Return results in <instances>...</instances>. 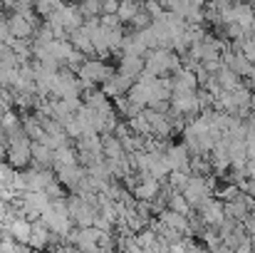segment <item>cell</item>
Listing matches in <instances>:
<instances>
[{
	"mask_svg": "<svg viewBox=\"0 0 255 253\" xmlns=\"http://www.w3.org/2000/svg\"><path fill=\"white\" fill-rule=\"evenodd\" d=\"M253 206H255L253 196H248V194L241 191L236 199L223 201V214H226V219H233V221H241V224H243V219L253 211Z\"/></svg>",
	"mask_w": 255,
	"mask_h": 253,
	"instance_id": "cell-5",
	"label": "cell"
},
{
	"mask_svg": "<svg viewBox=\"0 0 255 253\" xmlns=\"http://www.w3.org/2000/svg\"><path fill=\"white\" fill-rule=\"evenodd\" d=\"M144 117H146V122H149V129H151V137H156V139H164V142H173V129H171V122L166 114H159V112H154V109H149V107H144Z\"/></svg>",
	"mask_w": 255,
	"mask_h": 253,
	"instance_id": "cell-6",
	"label": "cell"
},
{
	"mask_svg": "<svg viewBox=\"0 0 255 253\" xmlns=\"http://www.w3.org/2000/svg\"><path fill=\"white\" fill-rule=\"evenodd\" d=\"M156 2H159V5H161V7L166 10V7H169V2H171V0H156Z\"/></svg>",
	"mask_w": 255,
	"mask_h": 253,
	"instance_id": "cell-34",
	"label": "cell"
},
{
	"mask_svg": "<svg viewBox=\"0 0 255 253\" xmlns=\"http://www.w3.org/2000/svg\"><path fill=\"white\" fill-rule=\"evenodd\" d=\"M5 25H7V32H10L12 40H32L35 30H37L22 12H7L5 15Z\"/></svg>",
	"mask_w": 255,
	"mask_h": 253,
	"instance_id": "cell-4",
	"label": "cell"
},
{
	"mask_svg": "<svg viewBox=\"0 0 255 253\" xmlns=\"http://www.w3.org/2000/svg\"><path fill=\"white\" fill-rule=\"evenodd\" d=\"M32 142L27 137H17L12 142H7V149H5V162L15 171H22L32 164V152H30Z\"/></svg>",
	"mask_w": 255,
	"mask_h": 253,
	"instance_id": "cell-3",
	"label": "cell"
},
{
	"mask_svg": "<svg viewBox=\"0 0 255 253\" xmlns=\"http://www.w3.org/2000/svg\"><path fill=\"white\" fill-rule=\"evenodd\" d=\"M164 226H169V229H173L176 234H181V236H188V239H193L191 236V226H188V216H181V214H176V211H171V209H166L164 214H159L156 216Z\"/></svg>",
	"mask_w": 255,
	"mask_h": 253,
	"instance_id": "cell-10",
	"label": "cell"
},
{
	"mask_svg": "<svg viewBox=\"0 0 255 253\" xmlns=\"http://www.w3.org/2000/svg\"><path fill=\"white\" fill-rule=\"evenodd\" d=\"M119 2H122V0H102V15H104V12H117Z\"/></svg>",
	"mask_w": 255,
	"mask_h": 253,
	"instance_id": "cell-31",
	"label": "cell"
},
{
	"mask_svg": "<svg viewBox=\"0 0 255 253\" xmlns=\"http://www.w3.org/2000/svg\"><path fill=\"white\" fill-rule=\"evenodd\" d=\"M55 174H57L60 184H62L67 191H75L77 184L85 179L87 169L82 167V164H70V167H55Z\"/></svg>",
	"mask_w": 255,
	"mask_h": 253,
	"instance_id": "cell-8",
	"label": "cell"
},
{
	"mask_svg": "<svg viewBox=\"0 0 255 253\" xmlns=\"http://www.w3.org/2000/svg\"><path fill=\"white\" fill-rule=\"evenodd\" d=\"M47 244H50V229L37 219V221H32V231H30V239H27V246L32 249V251H45L47 249Z\"/></svg>",
	"mask_w": 255,
	"mask_h": 253,
	"instance_id": "cell-13",
	"label": "cell"
},
{
	"mask_svg": "<svg viewBox=\"0 0 255 253\" xmlns=\"http://www.w3.org/2000/svg\"><path fill=\"white\" fill-rule=\"evenodd\" d=\"M30 152H32V164H35V167L52 169V152H55V149H50V147L42 144V142H32Z\"/></svg>",
	"mask_w": 255,
	"mask_h": 253,
	"instance_id": "cell-17",
	"label": "cell"
},
{
	"mask_svg": "<svg viewBox=\"0 0 255 253\" xmlns=\"http://www.w3.org/2000/svg\"><path fill=\"white\" fill-rule=\"evenodd\" d=\"M99 139H102V157L107 162H117V159H124L127 157L122 142L114 134H99Z\"/></svg>",
	"mask_w": 255,
	"mask_h": 253,
	"instance_id": "cell-12",
	"label": "cell"
},
{
	"mask_svg": "<svg viewBox=\"0 0 255 253\" xmlns=\"http://www.w3.org/2000/svg\"><path fill=\"white\" fill-rule=\"evenodd\" d=\"M99 25L102 27H119L122 22H119L117 12H104V15H99Z\"/></svg>",
	"mask_w": 255,
	"mask_h": 253,
	"instance_id": "cell-29",
	"label": "cell"
},
{
	"mask_svg": "<svg viewBox=\"0 0 255 253\" xmlns=\"http://www.w3.org/2000/svg\"><path fill=\"white\" fill-rule=\"evenodd\" d=\"M188 176H191V174H183V171H171L169 176H166V184H169L173 191H183V186H186Z\"/></svg>",
	"mask_w": 255,
	"mask_h": 253,
	"instance_id": "cell-26",
	"label": "cell"
},
{
	"mask_svg": "<svg viewBox=\"0 0 255 253\" xmlns=\"http://www.w3.org/2000/svg\"><path fill=\"white\" fill-rule=\"evenodd\" d=\"M70 2H77V0H70Z\"/></svg>",
	"mask_w": 255,
	"mask_h": 253,
	"instance_id": "cell-37",
	"label": "cell"
},
{
	"mask_svg": "<svg viewBox=\"0 0 255 253\" xmlns=\"http://www.w3.org/2000/svg\"><path fill=\"white\" fill-rule=\"evenodd\" d=\"M60 253H82V251H80L75 244H67V241H65V246L60 249Z\"/></svg>",
	"mask_w": 255,
	"mask_h": 253,
	"instance_id": "cell-33",
	"label": "cell"
},
{
	"mask_svg": "<svg viewBox=\"0 0 255 253\" xmlns=\"http://www.w3.org/2000/svg\"><path fill=\"white\" fill-rule=\"evenodd\" d=\"M5 224H7L12 239H15L17 244H25V246H27V239H30L32 224H30L27 219H22V216H15V219H10V221H5Z\"/></svg>",
	"mask_w": 255,
	"mask_h": 253,
	"instance_id": "cell-15",
	"label": "cell"
},
{
	"mask_svg": "<svg viewBox=\"0 0 255 253\" xmlns=\"http://www.w3.org/2000/svg\"><path fill=\"white\" fill-rule=\"evenodd\" d=\"M141 2H146V0H141Z\"/></svg>",
	"mask_w": 255,
	"mask_h": 253,
	"instance_id": "cell-38",
	"label": "cell"
},
{
	"mask_svg": "<svg viewBox=\"0 0 255 253\" xmlns=\"http://www.w3.org/2000/svg\"><path fill=\"white\" fill-rule=\"evenodd\" d=\"M144 10L151 15V20H154V17H159V15L164 12V7H161L156 0H146V2H144Z\"/></svg>",
	"mask_w": 255,
	"mask_h": 253,
	"instance_id": "cell-30",
	"label": "cell"
},
{
	"mask_svg": "<svg viewBox=\"0 0 255 253\" xmlns=\"http://www.w3.org/2000/svg\"><path fill=\"white\" fill-rule=\"evenodd\" d=\"M216 80L221 84V89H226V92H233V89L243 87V80H241L231 67H226V65H221V67L216 70Z\"/></svg>",
	"mask_w": 255,
	"mask_h": 253,
	"instance_id": "cell-18",
	"label": "cell"
},
{
	"mask_svg": "<svg viewBox=\"0 0 255 253\" xmlns=\"http://www.w3.org/2000/svg\"><path fill=\"white\" fill-rule=\"evenodd\" d=\"M255 20V5H248V2H236L233 5V22H238L241 27H251V22Z\"/></svg>",
	"mask_w": 255,
	"mask_h": 253,
	"instance_id": "cell-19",
	"label": "cell"
},
{
	"mask_svg": "<svg viewBox=\"0 0 255 253\" xmlns=\"http://www.w3.org/2000/svg\"><path fill=\"white\" fill-rule=\"evenodd\" d=\"M127 127H129V132H134V134H141V137H149V134H151V129H149V122H146V117H144V109H141V114H136V117L127 119Z\"/></svg>",
	"mask_w": 255,
	"mask_h": 253,
	"instance_id": "cell-23",
	"label": "cell"
},
{
	"mask_svg": "<svg viewBox=\"0 0 255 253\" xmlns=\"http://www.w3.org/2000/svg\"><path fill=\"white\" fill-rule=\"evenodd\" d=\"M131 80L129 77H124V75H119V72H114L107 82L102 84V92L109 97V99H117V97H124L127 92H129V87H131Z\"/></svg>",
	"mask_w": 255,
	"mask_h": 253,
	"instance_id": "cell-11",
	"label": "cell"
},
{
	"mask_svg": "<svg viewBox=\"0 0 255 253\" xmlns=\"http://www.w3.org/2000/svg\"><path fill=\"white\" fill-rule=\"evenodd\" d=\"M77 7L82 17H97L102 15V0H77Z\"/></svg>",
	"mask_w": 255,
	"mask_h": 253,
	"instance_id": "cell-24",
	"label": "cell"
},
{
	"mask_svg": "<svg viewBox=\"0 0 255 253\" xmlns=\"http://www.w3.org/2000/svg\"><path fill=\"white\" fill-rule=\"evenodd\" d=\"M246 157L248 164H255V142H246Z\"/></svg>",
	"mask_w": 255,
	"mask_h": 253,
	"instance_id": "cell-32",
	"label": "cell"
},
{
	"mask_svg": "<svg viewBox=\"0 0 255 253\" xmlns=\"http://www.w3.org/2000/svg\"><path fill=\"white\" fill-rule=\"evenodd\" d=\"M243 127H246V142H255V112L243 119Z\"/></svg>",
	"mask_w": 255,
	"mask_h": 253,
	"instance_id": "cell-28",
	"label": "cell"
},
{
	"mask_svg": "<svg viewBox=\"0 0 255 253\" xmlns=\"http://www.w3.org/2000/svg\"><path fill=\"white\" fill-rule=\"evenodd\" d=\"M67 42H70V45H72L77 52H82L85 57H94L92 40H89V35H87L82 27H80V30H72V32H67Z\"/></svg>",
	"mask_w": 255,
	"mask_h": 253,
	"instance_id": "cell-16",
	"label": "cell"
},
{
	"mask_svg": "<svg viewBox=\"0 0 255 253\" xmlns=\"http://www.w3.org/2000/svg\"><path fill=\"white\" fill-rule=\"evenodd\" d=\"M15 176L17 171L10 167L7 162H0V186H12L15 184Z\"/></svg>",
	"mask_w": 255,
	"mask_h": 253,
	"instance_id": "cell-27",
	"label": "cell"
},
{
	"mask_svg": "<svg viewBox=\"0 0 255 253\" xmlns=\"http://www.w3.org/2000/svg\"><path fill=\"white\" fill-rule=\"evenodd\" d=\"M146 27H151V15L144 10V5H141V10L124 25V30L127 32H139V30H146Z\"/></svg>",
	"mask_w": 255,
	"mask_h": 253,
	"instance_id": "cell-21",
	"label": "cell"
},
{
	"mask_svg": "<svg viewBox=\"0 0 255 253\" xmlns=\"http://www.w3.org/2000/svg\"><path fill=\"white\" fill-rule=\"evenodd\" d=\"M117 72V65H109L107 60H97V57H87L85 65L80 67L77 77H80V87L89 89L97 84H104L112 75Z\"/></svg>",
	"mask_w": 255,
	"mask_h": 253,
	"instance_id": "cell-1",
	"label": "cell"
},
{
	"mask_svg": "<svg viewBox=\"0 0 255 253\" xmlns=\"http://www.w3.org/2000/svg\"><path fill=\"white\" fill-rule=\"evenodd\" d=\"M159 189H161V181L146 176V179H141V181L131 189V196H134L136 201H151V199L159 194Z\"/></svg>",
	"mask_w": 255,
	"mask_h": 253,
	"instance_id": "cell-14",
	"label": "cell"
},
{
	"mask_svg": "<svg viewBox=\"0 0 255 253\" xmlns=\"http://www.w3.org/2000/svg\"><path fill=\"white\" fill-rule=\"evenodd\" d=\"M141 5H144L141 0H122V2H119V7H117V17H119V22H122V25H127V22H129V20L141 10Z\"/></svg>",
	"mask_w": 255,
	"mask_h": 253,
	"instance_id": "cell-20",
	"label": "cell"
},
{
	"mask_svg": "<svg viewBox=\"0 0 255 253\" xmlns=\"http://www.w3.org/2000/svg\"><path fill=\"white\" fill-rule=\"evenodd\" d=\"M166 10H169L171 15H176V17L186 20V15H188V10H191V2H188V0H171Z\"/></svg>",
	"mask_w": 255,
	"mask_h": 253,
	"instance_id": "cell-25",
	"label": "cell"
},
{
	"mask_svg": "<svg viewBox=\"0 0 255 253\" xmlns=\"http://www.w3.org/2000/svg\"><path fill=\"white\" fill-rule=\"evenodd\" d=\"M117 72L124 75V77H129L131 82H136V77L144 72V57H139V55H119Z\"/></svg>",
	"mask_w": 255,
	"mask_h": 253,
	"instance_id": "cell-9",
	"label": "cell"
},
{
	"mask_svg": "<svg viewBox=\"0 0 255 253\" xmlns=\"http://www.w3.org/2000/svg\"><path fill=\"white\" fill-rule=\"evenodd\" d=\"M169 209L171 211H176V214H181V216H191V214H193V209L188 206V201L183 199V194H181V191H171Z\"/></svg>",
	"mask_w": 255,
	"mask_h": 253,
	"instance_id": "cell-22",
	"label": "cell"
},
{
	"mask_svg": "<svg viewBox=\"0 0 255 253\" xmlns=\"http://www.w3.org/2000/svg\"><path fill=\"white\" fill-rule=\"evenodd\" d=\"M164 157H166V162H169L171 171H183V174H191V171H188L191 154H188V149H186V144H183V142H181V144L171 142L169 147H166V152H164Z\"/></svg>",
	"mask_w": 255,
	"mask_h": 253,
	"instance_id": "cell-7",
	"label": "cell"
},
{
	"mask_svg": "<svg viewBox=\"0 0 255 253\" xmlns=\"http://www.w3.org/2000/svg\"><path fill=\"white\" fill-rule=\"evenodd\" d=\"M243 2H248V5H255V0H243Z\"/></svg>",
	"mask_w": 255,
	"mask_h": 253,
	"instance_id": "cell-36",
	"label": "cell"
},
{
	"mask_svg": "<svg viewBox=\"0 0 255 253\" xmlns=\"http://www.w3.org/2000/svg\"><path fill=\"white\" fill-rule=\"evenodd\" d=\"M248 171H251V176L255 179V164H248Z\"/></svg>",
	"mask_w": 255,
	"mask_h": 253,
	"instance_id": "cell-35",
	"label": "cell"
},
{
	"mask_svg": "<svg viewBox=\"0 0 255 253\" xmlns=\"http://www.w3.org/2000/svg\"><path fill=\"white\" fill-rule=\"evenodd\" d=\"M216 184H218V176H216V174H211V176H188V181H186V186H183L181 194H183V199L188 201V206L196 209L203 199L213 196Z\"/></svg>",
	"mask_w": 255,
	"mask_h": 253,
	"instance_id": "cell-2",
	"label": "cell"
}]
</instances>
